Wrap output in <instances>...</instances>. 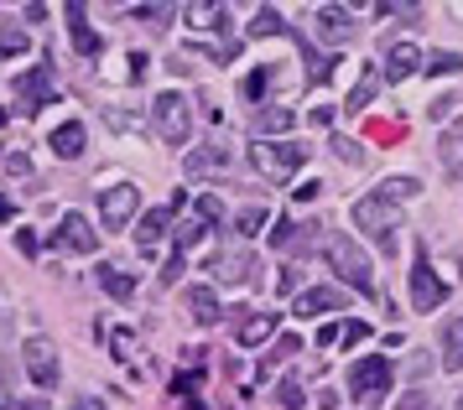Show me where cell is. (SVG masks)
Masks as SVG:
<instances>
[{
    "instance_id": "6da1fadb",
    "label": "cell",
    "mask_w": 463,
    "mask_h": 410,
    "mask_svg": "<svg viewBox=\"0 0 463 410\" xmlns=\"http://www.w3.org/2000/svg\"><path fill=\"white\" fill-rule=\"evenodd\" d=\"M328 266L344 275V286L359 291V296H370V302H380V286H375V266H370V255L349 239V234H338L334 245H328Z\"/></svg>"
},
{
    "instance_id": "7a4b0ae2",
    "label": "cell",
    "mask_w": 463,
    "mask_h": 410,
    "mask_svg": "<svg viewBox=\"0 0 463 410\" xmlns=\"http://www.w3.org/2000/svg\"><path fill=\"white\" fill-rule=\"evenodd\" d=\"M307 145H297V141H255L250 145V162L260 177H271V182H287V177H297L302 166H307Z\"/></svg>"
},
{
    "instance_id": "3957f363",
    "label": "cell",
    "mask_w": 463,
    "mask_h": 410,
    "mask_svg": "<svg viewBox=\"0 0 463 410\" xmlns=\"http://www.w3.org/2000/svg\"><path fill=\"white\" fill-rule=\"evenodd\" d=\"M151 125H156L162 145H188V135H193V104L183 99L177 89L156 94V104H151Z\"/></svg>"
},
{
    "instance_id": "277c9868",
    "label": "cell",
    "mask_w": 463,
    "mask_h": 410,
    "mask_svg": "<svg viewBox=\"0 0 463 410\" xmlns=\"http://www.w3.org/2000/svg\"><path fill=\"white\" fill-rule=\"evenodd\" d=\"M354 224L364 228V234H375L380 245H385V255H391V249H396L391 234L401 228V208L396 203H380L375 192H370V198H359V203H354Z\"/></svg>"
},
{
    "instance_id": "5b68a950",
    "label": "cell",
    "mask_w": 463,
    "mask_h": 410,
    "mask_svg": "<svg viewBox=\"0 0 463 410\" xmlns=\"http://www.w3.org/2000/svg\"><path fill=\"white\" fill-rule=\"evenodd\" d=\"M391 379H396L391 359H359L354 369H349V395L354 400H380V395L391 390Z\"/></svg>"
},
{
    "instance_id": "8992f818",
    "label": "cell",
    "mask_w": 463,
    "mask_h": 410,
    "mask_svg": "<svg viewBox=\"0 0 463 410\" xmlns=\"http://www.w3.org/2000/svg\"><path fill=\"white\" fill-rule=\"evenodd\" d=\"M448 302V286L438 281V270L427 260V249H417V260H411V307L417 312H432Z\"/></svg>"
},
{
    "instance_id": "52a82bcc",
    "label": "cell",
    "mask_w": 463,
    "mask_h": 410,
    "mask_svg": "<svg viewBox=\"0 0 463 410\" xmlns=\"http://www.w3.org/2000/svg\"><path fill=\"white\" fill-rule=\"evenodd\" d=\"M22 359H26V374H32V385H43V390H52V385H58L63 364H58V349H52V338H26V343H22Z\"/></svg>"
},
{
    "instance_id": "ba28073f",
    "label": "cell",
    "mask_w": 463,
    "mask_h": 410,
    "mask_svg": "<svg viewBox=\"0 0 463 410\" xmlns=\"http://www.w3.org/2000/svg\"><path fill=\"white\" fill-rule=\"evenodd\" d=\"M136 208H141V192L130 182H115L99 192V219H105V228H126L136 219Z\"/></svg>"
},
{
    "instance_id": "9c48e42d",
    "label": "cell",
    "mask_w": 463,
    "mask_h": 410,
    "mask_svg": "<svg viewBox=\"0 0 463 410\" xmlns=\"http://www.w3.org/2000/svg\"><path fill=\"white\" fill-rule=\"evenodd\" d=\"M58 94V79H52V58L43 68H32L26 79H16V99H22V115H37L47 99Z\"/></svg>"
},
{
    "instance_id": "30bf717a",
    "label": "cell",
    "mask_w": 463,
    "mask_h": 410,
    "mask_svg": "<svg viewBox=\"0 0 463 410\" xmlns=\"http://www.w3.org/2000/svg\"><path fill=\"white\" fill-rule=\"evenodd\" d=\"M52 245L68 249V255H94V245H99V234L89 228L84 213H63V224H58V234H52Z\"/></svg>"
},
{
    "instance_id": "8fae6325",
    "label": "cell",
    "mask_w": 463,
    "mask_h": 410,
    "mask_svg": "<svg viewBox=\"0 0 463 410\" xmlns=\"http://www.w3.org/2000/svg\"><path fill=\"white\" fill-rule=\"evenodd\" d=\"M250 130H255V141H281V135L297 130V109H287V104H260Z\"/></svg>"
},
{
    "instance_id": "7c38bea8",
    "label": "cell",
    "mask_w": 463,
    "mask_h": 410,
    "mask_svg": "<svg viewBox=\"0 0 463 410\" xmlns=\"http://www.w3.org/2000/svg\"><path fill=\"white\" fill-rule=\"evenodd\" d=\"M240 322H234V338H240V349H260V343H271L276 338V312H234Z\"/></svg>"
},
{
    "instance_id": "4fadbf2b",
    "label": "cell",
    "mask_w": 463,
    "mask_h": 410,
    "mask_svg": "<svg viewBox=\"0 0 463 410\" xmlns=\"http://www.w3.org/2000/svg\"><path fill=\"white\" fill-rule=\"evenodd\" d=\"M313 32L323 47H344L349 42V11H338V5H317L313 11Z\"/></svg>"
},
{
    "instance_id": "5bb4252c",
    "label": "cell",
    "mask_w": 463,
    "mask_h": 410,
    "mask_svg": "<svg viewBox=\"0 0 463 410\" xmlns=\"http://www.w3.org/2000/svg\"><path fill=\"white\" fill-rule=\"evenodd\" d=\"M417 68H421V47L417 42H396V47L385 52V83H406Z\"/></svg>"
},
{
    "instance_id": "9a60e30c",
    "label": "cell",
    "mask_w": 463,
    "mask_h": 410,
    "mask_svg": "<svg viewBox=\"0 0 463 410\" xmlns=\"http://www.w3.org/2000/svg\"><path fill=\"white\" fill-rule=\"evenodd\" d=\"M213 281L219 286H240V281H250V270H255V260L245 255V249H234V255H213Z\"/></svg>"
},
{
    "instance_id": "2e32d148",
    "label": "cell",
    "mask_w": 463,
    "mask_h": 410,
    "mask_svg": "<svg viewBox=\"0 0 463 410\" xmlns=\"http://www.w3.org/2000/svg\"><path fill=\"white\" fill-rule=\"evenodd\" d=\"M224 166H230V151H224V145H198V151H188L183 172H188V177H213V172H224Z\"/></svg>"
},
{
    "instance_id": "e0dca14e",
    "label": "cell",
    "mask_w": 463,
    "mask_h": 410,
    "mask_svg": "<svg viewBox=\"0 0 463 410\" xmlns=\"http://www.w3.org/2000/svg\"><path fill=\"white\" fill-rule=\"evenodd\" d=\"M68 21H73V26H68V32H73V52H79V58H99L105 42H99V32H89L84 26V5H79V0L68 5Z\"/></svg>"
},
{
    "instance_id": "ac0fdd59",
    "label": "cell",
    "mask_w": 463,
    "mask_h": 410,
    "mask_svg": "<svg viewBox=\"0 0 463 410\" xmlns=\"http://www.w3.org/2000/svg\"><path fill=\"white\" fill-rule=\"evenodd\" d=\"M297 317H313V312H338L344 307V291L338 286H317V291H297Z\"/></svg>"
},
{
    "instance_id": "d6986e66",
    "label": "cell",
    "mask_w": 463,
    "mask_h": 410,
    "mask_svg": "<svg viewBox=\"0 0 463 410\" xmlns=\"http://www.w3.org/2000/svg\"><path fill=\"white\" fill-rule=\"evenodd\" d=\"M99 275V286H105V296H115V302H130L136 296V275H130L126 266H115V260H105V266L94 270Z\"/></svg>"
},
{
    "instance_id": "ffe728a7",
    "label": "cell",
    "mask_w": 463,
    "mask_h": 410,
    "mask_svg": "<svg viewBox=\"0 0 463 410\" xmlns=\"http://www.w3.org/2000/svg\"><path fill=\"white\" fill-rule=\"evenodd\" d=\"M52 156H63V162H73V156H84V125L68 120L52 130Z\"/></svg>"
},
{
    "instance_id": "44dd1931",
    "label": "cell",
    "mask_w": 463,
    "mask_h": 410,
    "mask_svg": "<svg viewBox=\"0 0 463 410\" xmlns=\"http://www.w3.org/2000/svg\"><path fill=\"white\" fill-rule=\"evenodd\" d=\"M188 312L203 322V328H219V296H213V286H193L188 291Z\"/></svg>"
},
{
    "instance_id": "7402d4cb",
    "label": "cell",
    "mask_w": 463,
    "mask_h": 410,
    "mask_svg": "<svg viewBox=\"0 0 463 410\" xmlns=\"http://www.w3.org/2000/svg\"><path fill=\"white\" fill-rule=\"evenodd\" d=\"M172 224V208H151V213H141V228H136V239H141V249H151L162 234H167Z\"/></svg>"
},
{
    "instance_id": "603a6c76",
    "label": "cell",
    "mask_w": 463,
    "mask_h": 410,
    "mask_svg": "<svg viewBox=\"0 0 463 410\" xmlns=\"http://www.w3.org/2000/svg\"><path fill=\"white\" fill-rule=\"evenodd\" d=\"M417 192H421V182H417V177H385V182H380L375 187V198H380V203H406V198H417Z\"/></svg>"
},
{
    "instance_id": "cb8c5ba5",
    "label": "cell",
    "mask_w": 463,
    "mask_h": 410,
    "mask_svg": "<svg viewBox=\"0 0 463 410\" xmlns=\"http://www.w3.org/2000/svg\"><path fill=\"white\" fill-rule=\"evenodd\" d=\"M380 79H385V73H380V68H364V73H359V83H354V94H349V99H344V109H349V115H359V109H364V104L375 99Z\"/></svg>"
},
{
    "instance_id": "d4e9b609",
    "label": "cell",
    "mask_w": 463,
    "mask_h": 410,
    "mask_svg": "<svg viewBox=\"0 0 463 410\" xmlns=\"http://www.w3.org/2000/svg\"><path fill=\"white\" fill-rule=\"evenodd\" d=\"M442 369L463 374V317L448 322V332H442Z\"/></svg>"
},
{
    "instance_id": "484cf974",
    "label": "cell",
    "mask_w": 463,
    "mask_h": 410,
    "mask_svg": "<svg viewBox=\"0 0 463 410\" xmlns=\"http://www.w3.org/2000/svg\"><path fill=\"white\" fill-rule=\"evenodd\" d=\"M281 32H287L281 11H276V5H260V11H255V21H250V37H281Z\"/></svg>"
},
{
    "instance_id": "4316f807",
    "label": "cell",
    "mask_w": 463,
    "mask_h": 410,
    "mask_svg": "<svg viewBox=\"0 0 463 410\" xmlns=\"http://www.w3.org/2000/svg\"><path fill=\"white\" fill-rule=\"evenodd\" d=\"M266 219H271V213H266V203H250V208H240L234 228H240V234L250 239V234H260V228H266Z\"/></svg>"
},
{
    "instance_id": "83f0119b",
    "label": "cell",
    "mask_w": 463,
    "mask_h": 410,
    "mask_svg": "<svg viewBox=\"0 0 463 410\" xmlns=\"http://www.w3.org/2000/svg\"><path fill=\"white\" fill-rule=\"evenodd\" d=\"M198 379H203V369H188V374H177V379H172V395H177V400H188V410H198Z\"/></svg>"
},
{
    "instance_id": "f1b7e54d",
    "label": "cell",
    "mask_w": 463,
    "mask_h": 410,
    "mask_svg": "<svg viewBox=\"0 0 463 410\" xmlns=\"http://www.w3.org/2000/svg\"><path fill=\"white\" fill-rule=\"evenodd\" d=\"M421 68H427V73H458L463 58H458V52H427V58H421Z\"/></svg>"
},
{
    "instance_id": "f546056e",
    "label": "cell",
    "mask_w": 463,
    "mask_h": 410,
    "mask_svg": "<svg viewBox=\"0 0 463 410\" xmlns=\"http://www.w3.org/2000/svg\"><path fill=\"white\" fill-rule=\"evenodd\" d=\"M453 115H458V99H453V94H442V99H432L427 104V120H453Z\"/></svg>"
},
{
    "instance_id": "4dcf8cb0",
    "label": "cell",
    "mask_w": 463,
    "mask_h": 410,
    "mask_svg": "<svg viewBox=\"0 0 463 410\" xmlns=\"http://www.w3.org/2000/svg\"><path fill=\"white\" fill-rule=\"evenodd\" d=\"M198 219H203V224H224V203H219L213 192H203V198H198Z\"/></svg>"
},
{
    "instance_id": "1f68e13d",
    "label": "cell",
    "mask_w": 463,
    "mask_h": 410,
    "mask_svg": "<svg viewBox=\"0 0 463 410\" xmlns=\"http://www.w3.org/2000/svg\"><path fill=\"white\" fill-rule=\"evenodd\" d=\"M266 89H271V73H266V68H255L250 79H245V99L260 104V94H266Z\"/></svg>"
},
{
    "instance_id": "d6a6232c",
    "label": "cell",
    "mask_w": 463,
    "mask_h": 410,
    "mask_svg": "<svg viewBox=\"0 0 463 410\" xmlns=\"http://www.w3.org/2000/svg\"><path fill=\"white\" fill-rule=\"evenodd\" d=\"M297 349H302V338H297V332H287V338H281V343H276V349L266 353V364H281V359H292Z\"/></svg>"
},
{
    "instance_id": "836d02e7",
    "label": "cell",
    "mask_w": 463,
    "mask_h": 410,
    "mask_svg": "<svg viewBox=\"0 0 463 410\" xmlns=\"http://www.w3.org/2000/svg\"><path fill=\"white\" fill-rule=\"evenodd\" d=\"M297 234H302V228H297L292 219H281V224H276V234H271V245H276V249H292Z\"/></svg>"
},
{
    "instance_id": "e575fe53",
    "label": "cell",
    "mask_w": 463,
    "mask_h": 410,
    "mask_svg": "<svg viewBox=\"0 0 463 410\" xmlns=\"http://www.w3.org/2000/svg\"><path fill=\"white\" fill-rule=\"evenodd\" d=\"M334 156H338V162H349V166L364 162V151H359L354 141H344V135H334Z\"/></svg>"
},
{
    "instance_id": "d590c367",
    "label": "cell",
    "mask_w": 463,
    "mask_h": 410,
    "mask_svg": "<svg viewBox=\"0 0 463 410\" xmlns=\"http://www.w3.org/2000/svg\"><path fill=\"white\" fill-rule=\"evenodd\" d=\"M458 156H463V125L442 135V162H458Z\"/></svg>"
},
{
    "instance_id": "8d00e7d4",
    "label": "cell",
    "mask_w": 463,
    "mask_h": 410,
    "mask_svg": "<svg viewBox=\"0 0 463 410\" xmlns=\"http://www.w3.org/2000/svg\"><path fill=\"white\" fill-rule=\"evenodd\" d=\"M281 405H287V410L302 405V385H297V374H287V379H281Z\"/></svg>"
},
{
    "instance_id": "74e56055",
    "label": "cell",
    "mask_w": 463,
    "mask_h": 410,
    "mask_svg": "<svg viewBox=\"0 0 463 410\" xmlns=\"http://www.w3.org/2000/svg\"><path fill=\"white\" fill-rule=\"evenodd\" d=\"M22 47H26L22 32H0V58H11V52H22Z\"/></svg>"
},
{
    "instance_id": "f35d334b",
    "label": "cell",
    "mask_w": 463,
    "mask_h": 410,
    "mask_svg": "<svg viewBox=\"0 0 463 410\" xmlns=\"http://www.w3.org/2000/svg\"><path fill=\"white\" fill-rule=\"evenodd\" d=\"M292 198H297V203H313V198H323V182H302Z\"/></svg>"
},
{
    "instance_id": "ab89813d",
    "label": "cell",
    "mask_w": 463,
    "mask_h": 410,
    "mask_svg": "<svg viewBox=\"0 0 463 410\" xmlns=\"http://www.w3.org/2000/svg\"><path fill=\"white\" fill-rule=\"evenodd\" d=\"M364 332H370V328H364V322H344V328H338V338H344V343H359Z\"/></svg>"
},
{
    "instance_id": "60d3db41",
    "label": "cell",
    "mask_w": 463,
    "mask_h": 410,
    "mask_svg": "<svg viewBox=\"0 0 463 410\" xmlns=\"http://www.w3.org/2000/svg\"><path fill=\"white\" fill-rule=\"evenodd\" d=\"M16 249H22V255H37V234H32V228H22V234H16Z\"/></svg>"
},
{
    "instance_id": "b9f144b4",
    "label": "cell",
    "mask_w": 463,
    "mask_h": 410,
    "mask_svg": "<svg viewBox=\"0 0 463 410\" xmlns=\"http://www.w3.org/2000/svg\"><path fill=\"white\" fill-rule=\"evenodd\" d=\"M183 270H188V260H183V255H172V260H167V275H162V281H177Z\"/></svg>"
},
{
    "instance_id": "7bdbcfd3",
    "label": "cell",
    "mask_w": 463,
    "mask_h": 410,
    "mask_svg": "<svg viewBox=\"0 0 463 410\" xmlns=\"http://www.w3.org/2000/svg\"><path fill=\"white\" fill-rule=\"evenodd\" d=\"M276 291H287V296H292V291H297V270H281V275H276Z\"/></svg>"
},
{
    "instance_id": "ee69618b",
    "label": "cell",
    "mask_w": 463,
    "mask_h": 410,
    "mask_svg": "<svg viewBox=\"0 0 463 410\" xmlns=\"http://www.w3.org/2000/svg\"><path fill=\"white\" fill-rule=\"evenodd\" d=\"M401 410H427V395H406V400H401Z\"/></svg>"
},
{
    "instance_id": "f6af8a7d",
    "label": "cell",
    "mask_w": 463,
    "mask_h": 410,
    "mask_svg": "<svg viewBox=\"0 0 463 410\" xmlns=\"http://www.w3.org/2000/svg\"><path fill=\"white\" fill-rule=\"evenodd\" d=\"M73 410H105V400H94V395H84V400H73Z\"/></svg>"
},
{
    "instance_id": "bcb514c9",
    "label": "cell",
    "mask_w": 463,
    "mask_h": 410,
    "mask_svg": "<svg viewBox=\"0 0 463 410\" xmlns=\"http://www.w3.org/2000/svg\"><path fill=\"white\" fill-rule=\"evenodd\" d=\"M11 213H16V203H11V198H0V224H5Z\"/></svg>"
},
{
    "instance_id": "7dc6e473",
    "label": "cell",
    "mask_w": 463,
    "mask_h": 410,
    "mask_svg": "<svg viewBox=\"0 0 463 410\" xmlns=\"http://www.w3.org/2000/svg\"><path fill=\"white\" fill-rule=\"evenodd\" d=\"M458 410H463V395H458Z\"/></svg>"
},
{
    "instance_id": "c3c4849f",
    "label": "cell",
    "mask_w": 463,
    "mask_h": 410,
    "mask_svg": "<svg viewBox=\"0 0 463 410\" xmlns=\"http://www.w3.org/2000/svg\"><path fill=\"white\" fill-rule=\"evenodd\" d=\"M458 260H463V255H458Z\"/></svg>"
}]
</instances>
